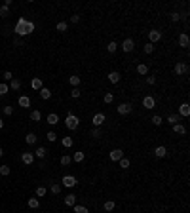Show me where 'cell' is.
<instances>
[{
	"label": "cell",
	"instance_id": "6da1fadb",
	"mask_svg": "<svg viewBox=\"0 0 190 213\" xmlns=\"http://www.w3.org/2000/svg\"><path fill=\"white\" fill-rule=\"evenodd\" d=\"M65 126H67V129H70V131L78 129V126H80V118H78L76 114H72V111H69V114H67V118H65Z\"/></svg>",
	"mask_w": 190,
	"mask_h": 213
},
{
	"label": "cell",
	"instance_id": "7a4b0ae2",
	"mask_svg": "<svg viewBox=\"0 0 190 213\" xmlns=\"http://www.w3.org/2000/svg\"><path fill=\"white\" fill-rule=\"evenodd\" d=\"M61 183H63L61 187H67V188H74V187L78 185V181H76L74 175H65V177L61 179Z\"/></svg>",
	"mask_w": 190,
	"mask_h": 213
},
{
	"label": "cell",
	"instance_id": "3957f363",
	"mask_svg": "<svg viewBox=\"0 0 190 213\" xmlns=\"http://www.w3.org/2000/svg\"><path fill=\"white\" fill-rule=\"evenodd\" d=\"M25 23H27V19L25 17H21L19 21H17V25H15V34H17V38H21V36H27L25 34Z\"/></svg>",
	"mask_w": 190,
	"mask_h": 213
},
{
	"label": "cell",
	"instance_id": "277c9868",
	"mask_svg": "<svg viewBox=\"0 0 190 213\" xmlns=\"http://www.w3.org/2000/svg\"><path fill=\"white\" fill-rule=\"evenodd\" d=\"M129 112H133V105L131 103H120L118 105V114L125 116V114H129Z\"/></svg>",
	"mask_w": 190,
	"mask_h": 213
},
{
	"label": "cell",
	"instance_id": "5b68a950",
	"mask_svg": "<svg viewBox=\"0 0 190 213\" xmlns=\"http://www.w3.org/2000/svg\"><path fill=\"white\" fill-rule=\"evenodd\" d=\"M105 120H106V116H105L103 112H97V114L91 118V124H93V128H101V126L105 124Z\"/></svg>",
	"mask_w": 190,
	"mask_h": 213
},
{
	"label": "cell",
	"instance_id": "8992f818",
	"mask_svg": "<svg viewBox=\"0 0 190 213\" xmlns=\"http://www.w3.org/2000/svg\"><path fill=\"white\" fill-rule=\"evenodd\" d=\"M108 158L112 160V162H120L124 158V150L122 148H112V150L108 152Z\"/></svg>",
	"mask_w": 190,
	"mask_h": 213
},
{
	"label": "cell",
	"instance_id": "52a82bcc",
	"mask_svg": "<svg viewBox=\"0 0 190 213\" xmlns=\"http://www.w3.org/2000/svg\"><path fill=\"white\" fill-rule=\"evenodd\" d=\"M148 40H150V44L160 42V40H162V30H156V29L148 30Z\"/></svg>",
	"mask_w": 190,
	"mask_h": 213
},
{
	"label": "cell",
	"instance_id": "ba28073f",
	"mask_svg": "<svg viewBox=\"0 0 190 213\" xmlns=\"http://www.w3.org/2000/svg\"><path fill=\"white\" fill-rule=\"evenodd\" d=\"M122 50H124L125 53L133 52V50H135V42H133V38H125V40L122 42Z\"/></svg>",
	"mask_w": 190,
	"mask_h": 213
},
{
	"label": "cell",
	"instance_id": "9c48e42d",
	"mask_svg": "<svg viewBox=\"0 0 190 213\" xmlns=\"http://www.w3.org/2000/svg\"><path fill=\"white\" fill-rule=\"evenodd\" d=\"M142 106H145V109H148V111H152L154 106H156L154 97H152V95H145V97H142Z\"/></svg>",
	"mask_w": 190,
	"mask_h": 213
},
{
	"label": "cell",
	"instance_id": "30bf717a",
	"mask_svg": "<svg viewBox=\"0 0 190 213\" xmlns=\"http://www.w3.org/2000/svg\"><path fill=\"white\" fill-rule=\"evenodd\" d=\"M154 156H156V158H165V156H167V148H165L164 145L156 147V148H154Z\"/></svg>",
	"mask_w": 190,
	"mask_h": 213
},
{
	"label": "cell",
	"instance_id": "8fae6325",
	"mask_svg": "<svg viewBox=\"0 0 190 213\" xmlns=\"http://www.w3.org/2000/svg\"><path fill=\"white\" fill-rule=\"evenodd\" d=\"M186 72H188V65H186V63H181V61H179V63L175 65V74L181 76V74H186Z\"/></svg>",
	"mask_w": 190,
	"mask_h": 213
},
{
	"label": "cell",
	"instance_id": "7c38bea8",
	"mask_svg": "<svg viewBox=\"0 0 190 213\" xmlns=\"http://www.w3.org/2000/svg\"><path fill=\"white\" fill-rule=\"evenodd\" d=\"M21 162L27 164V165H30V164L34 162V154H33V152H23V154H21Z\"/></svg>",
	"mask_w": 190,
	"mask_h": 213
},
{
	"label": "cell",
	"instance_id": "4fadbf2b",
	"mask_svg": "<svg viewBox=\"0 0 190 213\" xmlns=\"http://www.w3.org/2000/svg\"><path fill=\"white\" fill-rule=\"evenodd\" d=\"M179 46H181V48H188V46H190V38H188L186 33L179 34Z\"/></svg>",
	"mask_w": 190,
	"mask_h": 213
},
{
	"label": "cell",
	"instance_id": "5bb4252c",
	"mask_svg": "<svg viewBox=\"0 0 190 213\" xmlns=\"http://www.w3.org/2000/svg\"><path fill=\"white\" fill-rule=\"evenodd\" d=\"M120 78H122V76H120V72H118V70L108 72V82H110V84H118V82H120Z\"/></svg>",
	"mask_w": 190,
	"mask_h": 213
},
{
	"label": "cell",
	"instance_id": "9a60e30c",
	"mask_svg": "<svg viewBox=\"0 0 190 213\" xmlns=\"http://www.w3.org/2000/svg\"><path fill=\"white\" fill-rule=\"evenodd\" d=\"M17 103H19V106H23V109H29L30 106V97L29 95H21Z\"/></svg>",
	"mask_w": 190,
	"mask_h": 213
},
{
	"label": "cell",
	"instance_id": "2e32d148",
	"mask_svg": "<svg viewBox=\"0 0 190 213\" xmlns=\"http://www.w3.org/2000/svg\"><path fill=\"white\" fill-rule=\"evenodd\" d=\"M80 82H82V78H80V76H76V74L69 76V84H70L72 88H78V86H80Z\"/></svg>",
	"mask_w": 190,
	"mask_h": 213
},
{
	"label": "cell",
	"instance_id": "e0dca14e",
	"mask_svg": "<svg viewBox=\"0 0 190 213\" xmlns=\"http://www.w3.org/2000/svg\"><path fill=\"white\" fill-rule=\"evenodd\" d=\"M27 206H29L30 209H38V207H40V200H38V198H29V200H27Z\"/></svg>",
	"mask_w": 190,
	"mask_h": 213
},
{
	"label": "cell",
	"instance_id": "ac0fdd59",
	"mask_svg": "<svg viewBox=\"0 0 190 213\" xmlns=\"http://www.w3.org/2000/svg\"><path fill=\"white\" fill-rule=\"evenodd\" d=\"M48 124L50 126H57V122H59V114H55V112H52V114H48Z\"/></svg>",
	"mask_w": 190,
	"mask_h": 213
},
{
	"label": "cell",
	"instance_id": "d6986e66",
	"mask_svg": "<svg viewBox=\"0 0 190 213\" xmlns=\"http://www.w3.org/2000/svg\"><path fill=\"white\" fill-rule=\"evenodd\" d=\"M179 114H181V116H188V114H190V105H188V103H183V105L179 106Z\"/></svg>",
	"mask_w": 190,
	"mask_h": 213
},
{
	"label": "cell",
	"instance_id": "ffe728a7",
	"mask_svg": "<svg viewBox=\"0 0 190 213\" xmlns=\"http://www.w3.org/2000/svg\"><path fill=\"white\" fill-rule=\"evenodd\" d=\"M171 128H173V131L179 133V135H184V133H186V128H184V124H181V122H179V124H175V126H171Z\"/></svg>",
	"mask_w": 190,
	"mask_h": 213
},
{
	"label": "cell",
	"instance_id": "44dd1931",
	"mask_svg": "<svg viewBox=\"0 0 190 213\" xmlns=\"http://www.w3.org/2000/svg\"><path fill=\"white\" fill-rule=\"evenodd\" d=\"M33 154H34V158H46V154H48V150L44 148V147H38L34 152H33Z\"/></svg>",
	"mask_w": 190,
	"mask_h": 213
},
{
	"label": "cell",
	"instance_id": "7402d4cb",
	"mask_svg": "<svg viewBox=\"0 0 190 213\" xmlns=\"http://www.w3.org/2000/svg\"><path fill=\"white\" fill-rule=\"evenodd\" d=\"M8 86H10V89H13V91H17V89L21 88V80H19V78H13V80H11V82L8 84Z\"/></svg>",
	"mask_w": 190,
	"mask_h": 213
},
{
	"label": "cell",
	"instance_id": "603a6c76",
	"mask_svg": "<svg viewBox=\"0 0 190 213\" xmlns=\"http://www.w3.org/2000/svg\"><path fill=\"white\" fill-rule=\"evenodd\" d=\"M65 206H76V196L74 194H67L65 196Z\"/></svg>",
	"mask_w": 190,
	"mask_h": 213
},
{
	"label": "cell",
	"instance_id": "cb8c5ba5",
	"mask_svg": "<svg viewBox=\"0 0 190 213\" xmlns=\"http://www.w3.org/2000/svg\"><path fill=\"white\" fill-rule=\"evenodd\" d=\"M40 97H42L44 101H48V99L52 97V89H48V88H42V89H40Z\"/></svg>",
	"mask_w": 190,
	"mask_h": 213
},
{
	"label": "cell",
	"instance_id": "d4e9b609",
	"mask_svg": "<svg viewBox=\"0 0 190 213\" xmlns=\"http://www.w3.org/2000/svg\"><path fill=\"white\" fill-rule=\"evenodd\" d=\"M137 72H139V74H142V76H145V74H148V65H145V63H139V65H137Z\"/></svg>",
	"mask_w": 190,
	"mask_h": 213
},
{
	"label": "cell",
	"instance_id": "484cf974",
	"mask_svg": "<svg viewBox=\"0 0 190 213\" xmlns=\"http://www.w3.org/2000/svg\"><path fill=\"white\" fill-rule=\"evenodd\" d=\"M34 33V23L33 21H27L25 23V34H33Z\"/></svg>",
	"mask_w": 190,
	"mask_h": 213
},
{
	"label": "cell",
	"instance_id": "4316f807",
	"mask_svg": "<svg viewBox=\"0 0 190 213\" xmlns=\"http://www.w3.org/2000/svg\"><path fill=\"white\" fill-rule=\"evenodd\" d=\"M55 29H57V33H67V29H69V23H65V21H59Z\"/></svg>",
	"mask_w": 190,
	"mask_h": 213
},
{
	"label": "cell",
	"instance_id": "83f0119b",
	"mask_svg": "<svg viewBox=\"0 0 190 213\" xmlns=\"http://www.w3.org/2000/svg\"><path fill=\"white\" fill-rule=\"evenodd\" d=\"M30 86H33V89H38V91H40V89L44 88V86H42V80H40V78H33V82H30Z\"/></svg>",
	"mask_w": 190,
	"mask_h": 213
},
{
	"label": "cell",
	"instance_id": "f1b7e54d",
	"mask_svg": "<svg viewBox=\"0 0 190 213\" xmlns=\"http://www.w3.org/2000/svg\"><path fill=\"white\" fill-rule=\"evenodd\" d=\"M36 139H38V137H36L34 133H27V137H25L27 145H34V143H36Z\"/></svg>",
	"mask_w": 190,
	"mask_h": 213
},
{
	"label": "cell",
	"instance_id": "f546056e",
	"mask_svg": "<svg viewBox=\"0 0 190 213\" xmlns=\"http://www.w3.org/2000/svg\"><path fill=\"white\" fill-rule=\"evenodd\" d=\"M167 124H171V126L179 124V114H169L167 116Z\"/></svg>",
	"mask_w": 190,
	"mask_h": 213
},
{
	"label": "cell",
	"instance_id": "4dcf8cb0",
	"mask_svg": "<svg viewBox=\"0 0 190 213\" xmlns=\"http://www.w3.org/2000/svg\"><path fill=\"white\" fill-rule=\"evenodd\" d=\"M8 91H10V86H8L6 82H0V97H4Z\"/></svg>",
	"mask_w": 190,
	"mask_h": 213
},
{
	"label": "cell",
	"instance_id": "1f68e13d",
	"mask_svg": "<svg viewBox=\"0 0 190 213\" xmlns=\"http://www.w3.org/2000/svg\"><path fill=\"white\" fill-rule=\"evenodd\" d=\"M114 207H116V204H114L112 200H106V202L103 204V209H105V211H112Z\"/></svg>",
	"mask_w": 190,
	"mask_h": 213
},
{
	"label": "cell",
	"instance_id": "d6a6232c",
	"mask_svg": "<svg viewBox=\"0 0 190 213\" xmlns=\"http://www.w3.org/2000/svg\"><path fill=\"white\" fill-rule=\"evenodd\" d=\"M61 143H63V147H65V148H70L72 147V137H63V139H61Z\"/></svg>",
	"mask_w": 190,
	"mask_h": 213
},
{
	"label": "cell",
	"instance_id": "836d02e7",
	"mask_svg": "<svg viewBox=\"0 0 190 213\" xmlns=\"http://www.w3.org/2000/svg\"><path fill=\"white\" fill-rule=\"evenodd\" d=\"M30 120H33V122H40L42 120V112L40 111H33V112H30Z\"/></svg>",
	"mask_w": 190,
	"mask_h": 213
},
{
	"label": "cell",
	"instance_id": "e575fe53",
	"mask_svg": "<svg viewBox=\"0 0 190 213\" xmlns=\"http://www.w3.org/2000/svg\"><path fill=\"white\" fill-rule=\"evenodd\" d=\"M169 17H171V21H173V23H177V21H181V19H183V15H181L179 11H171V13H169Z\"/></svg>",
	"mask_w": 190,
	"mask_h": 213
},
{
	"label": "cell",
	"instance_id": "d590c367",
	"mask_svg": "<svg viewBox=\"0 0 190 213\" xmlns=\"http://www.w3.org/2000/svg\"><path fill=\"white\" fill-rule=\"evenodd\" d=\"M84 156H86L84 152H74V154H72V160H74L76 164H80V162L84 160Z\"/></svg>",
	"mask_w": 190,
	"mask_h": 213
},
{
	"label": "cell",
	"instance_id": "8d00e7d4",
	"mask_svg": "<svg viewBox=\"0 0 190 213\" xmlns=\"http://www.w3.org/2000/svg\"><path fill=\"white\" fill-rule=\"evenodd\" d=\"M72 164V156L65 154V156H61V165H70Z\"/></svg>",
	"mask_w": 190,
	"mask_h": 213
},
{
	"label": "cell",
	"instance_id": "74e56055",
	"mask_svg": "<svg viewBox=\"0 0 190 213\" xmlns=\"http://www.w3.org/2000/svg\"><path fill=\"white\" fill-rule=\"evenodd\" d=\"M103 101H105L106 105H110V103H112V101H114V95H112V93H110V91H106V93L103 95Z\"/></svg>",
	"mask_w": 190,
	"mask_h": 213
},
{
	"label": "cell",
	"instance_id": "f35d334b",
	"mask_svg": "<svg viewBox=\"0 0 190 213\" xmlns=\"http://www.w3.org/2000/svg\"><path fill=\"white\" fill-rule=\"evenodd\" d=\"M150 122H152V124H154V126H162V124H164V120H162V116H158V114H154Z\"/></svg>",
	"mask_w": 190,
	"mask_h": 213
},
{
	"label": "cell",
	"instance_id": "ab89813d",
	"mask_svg": "<svg viewBox=\"0 0 190 213\" xmlns=\"http://www.w3.org/2000/svg\"><path fill=\"white\" fill-rule=\"evenodd\" d=\"M118 164H120V167H122V170H128V167L131 165V162H129L128 158H122V160H120Z\"/></svg>",
	"mask_w": 190,
	"mask_h": 213
},
{
	"label": "cell",
	"instance_id": "60d3db41",
	"mask_svg": "<svg viewBox=\"0 0 190 213\" xmlns=\"http://www.w3.org/2000/svg\"><path fill=\"white\" fill-rule=\"evenodd\" d=\"M61 188H63V187H61V185H57V183H52V185H50V190H52L53 194H59V192H61Z\"/></svg>",
	"mask_w": 190,
	"mask_h": 213
},
{
	"label": "cell",
	"instance_id": "b9f144b4",
	"mask_svg": "<svg viewBox=\"0 0 190 213\" xmlns=\"http://www.w3.org/2000/svg\"><path fill=\"white\" fill-rule=\"evenodd\" d=\"M46 139L50 141V143H53V141H57V133L55 131H48V135H46Z\"/></svg>",
	"mask_w": 190,
	"mask_h": 213
},
{
	"label": "cell",
	"instance_id": "7bdbcfd3",
	"mask_svg": "<svg viewBox=\"0 0 190 213\" xmlns=\"http://www.w3.org/2000/svg\"><path fill=\"white\" fill-rule=\"evenodd\" d=\"M10 171H11V170H10V165H6V164H4V165H0V175H4V177H6V175H10Z\"/></svg>",
	"mask_w": 190,
	"mask_h": 213
},
{
	"label": "cell",
	"instance_id": "ee69618b",
	"mask_svg": "<svg viewBox=\"0 0 190 213\" xmlns=\"http://www.w3.org/2000/svg\"><path fill=\"white\" fill-rule=\"evenodd\" d=\"M74 207V213H89L86 206H72Z\"/></svg>",
	"mask_w": 190,
	"mask_h": 213
},
{
	"label": "cell",
	"instance_id": "f6af8a7d",
	"mask_svg": "<svg viewBox=\"0 0 190 213\" xmlns=\"http://www.w3.org/2000/svg\"><path fill=\"white\" fill-rule=\"evenodd\" d=\"M142 52H145V53H147V55H150V53H152V52H154V44H150V42H148V44H147V46H145V48H142Z\"/></svg>",
	"mask_w": 190,
	"mask_h": 213
},
{
	"label": "cell",
	"instance_id": "bcb514c9",
	"mask_svg": "<svg viewBox=\"0 0 190 213\" xmlns=\"http://www.w3.org/2000/svg\"><path fill=\"white\" fill-rule=\"evenodd\" d=\"M106 50H108L110 53H114V52L118 50V44H116V42H108V46H106Z\"/></svg>",
	"mask_w": 190,
	"mask_h": 213
},
{
	"label": "cell",
	"instance_id": "7dc6e473",
	"mask_svg": "<svg viewBox=\"0 0 190 213\" xmlns=\"http://www.w3.org/2000/svg\"><path fill=\"white\" fill-rule=\"evenodd\" d=\"M2 78H4V82H6V84H8V82H11V80H13V74H11V72H10V70H6V72H4V74H2Z\"/></svg>",
	"mask_w": 190,
	"mask_h": 213
},
{
	"label": "cell",
	"instance_id": "c3c4849f",
	"mask_svg": "<svg viewBox=\"0 0 190 213\" xmlns=\"http://www.w3.org/2000/svg\"><path fill=\"white\" fill-rule=\"evenodd\" d=\"M46 192H48V188H46V187H38V188H36V196H38V198H44V196H46Z\"/></svg>",
	"mask_w": 190,
	"mask_h": 213
},
{
	"label": "cell",
	"instance_id": "681fc988",
	"mask_svg": "<svg viewBox=\"0 0 190 213\" xmlns=\"http://www.w3.org/2000/svg\"><path fill=\"white\" fill-rule=\"evenodd\" d=\"M70 95H72V99H78V97L82 95V91L78 89V88H72V91H70Z\"/></svg>",
	"mask_w": 190,
	"mask_h": 213
},
{
	"label": "cell",
	"instance_id": "f907efd6",
	"mask_svg": "<svg viewBox=\"0 0 190 213\" xmlns=\"http://www.w3.org/2000/svg\"><path fill=\"white\" fill-rule=\"evenodd\" d=\"M8 15H10V8L2 6V8H0V17H8Z\"/></svg>",
	"mask_w": 190,
	"mask_h": 213
},
{
	"label": "cell",
	"instance_id": "816d5d0a",
	"mask_svg": "<svg viewBox=\"0 0 190 213\" xmlns=\"http://www.w3.org/2000/svg\"><path fill=\"white\" fill-rule=\"evenodd\" d=\"M2 111H4V114H6V116H11V114H13V106H10V105H8V106H4Z\"/></svg>",
	"mask_w": 190,
	"mask_h": 213
},
{
	"label": "cell",
	"instance_id": "f5cc1de1",
	"mask_svg": "<svg viewBox=\"0 0 190 213\" xmlns=\"http://www.w3.org/2000/svg\"><path fill=\"white\" fill-rule=\"evenodd\" d=\"M91 137H95V139L101 137V129H99V128H93V129H91Z\"/></svg>",
	"mask_w": 190,
	"mask_h": 213
},
{
	"label": "cell",
	"instance_id": "db71d44e",
	"mask_svg": "<svg viewBox=\"0 0 190 213\" xmlns=\"http://www.w3.org/2000/svg\"><path fill=\"white\" fill-rule=\"evenodd\" d=\"M147 84L148 86H154L156 84V76H147Z\"/></svg>",
	"mask_w": 190,
	"mask_h": 213
},
{
	"label": "cell",
	"instance_id": "11a10c76",
	"mask_svg": "<svg viewBox=\"0 0 190 213\" xmlns=\"http://www.w3.org/2000/svg\"><path fill=\"white\" fill-rule=\"evenodd\" d=\"M70 21H72V23H78V21H80V15H78V13H72V15H70Z\"/></svg>",
	"mask_w": 190,
	"mask_h": 213
},
{
	"label": "cell",
	"instance_id": "9f6ffc18",
	"mask_svg": "<svg viewBox=\"0 0 190 213\" xmlns=\"http://www.w3.org/2000/svg\"><path fill=\"white\" fill-rule=\"evenodd\" d=\"M13 46H17V48H21V46H23V40H21V38H15V40H13Z\"/></svg>",
	"mask_w": 190,
	"mask_h": 213
},
{
	"label": "cell",
	"instance_id": "6f0895ef",
	"mask_svg": "<svg viewBox=\"0 0 190 213\" xmlns=\"http://www.w3.org/2000/svg\"><path fill=\"white\" fill-rule=\"evenodd\" d=\"M11 4H13L11 0H6V2H4V6H6V8H11Z\"/></svg>",
	"mask_w": 190,
	"mask_h": 213
},
{
	"label": "cell",
	"instance_id": "680465c9",
	"mask_svg": "<svg viewBox=\"0 0 190 213\" xmlns=\"http://www.w3.org/2000/svg\"><path fill=\"white\" fill-rule=\"evenodd\" d=\"M2 128H4V120H2V118H0V129H2Z\"/></svg>",
	"mask_w": 190,
	"mask_h": 213
},
{
	"label": "cell",
	"instance_id": "91938a15",
	"mask_svg": "<svg viewBox=\"0 0 190 213\" xmlns=\"http://www.w3.org/2000/svg\"><path fill=\"white\" fill-rule=\"evenodd\" d=\"M2 156H4V150H2V148H0V158H2Z\"/></svg>",
	"mask_w": 190,
	"mask_h": 213
},
{
	"label": "cell",
	"instance_id": "94428289",
	"mask_svg": "<svg viewBox=\"0 0 190 213\" xmlns=\"http://www.w3.org/2000/svg\"><path fill=\"white\" fill-rule=\"evenodd\" d=\"M152 213H154V211H152Z\"/></svg>",
	"mask_w": 190,
	"mask_h": 213
}]
</instances>
